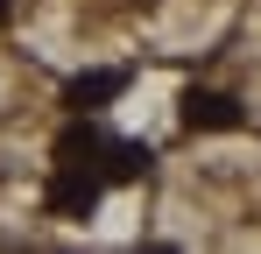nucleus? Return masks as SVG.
Here are the masks:
<instances>
[{
	"label": "nucleus",
	"mask_w": 261,
	"mask_h": 254,
	"mask_svg": "<svg viewBox=\"0 0 261 254\" xmlns=\"http://www.w3.org/2000/svg\"><path fill=\"white\" fill-rule=\"evenodd\" d=\"M106 184H134V176H148V148L141 141H106Z\"/></svg>",
	"instance_id": "obj_4"
},
{
	"label": "nucleus",
	"mask_w": 261,
	"mask_h": 254,
	"mask_svg": "<svg viewBox=\"0 0 261 254\" xmlns=\"http://www.w3.org/2000/svg\"><path fill=\"white\" fill-rule=\"evenodd\" d=\"M120 92H127V71H85V78L64 85V106H71V113H99V106L120 99Z\"/></svg>",
	"instance_id": "obj_3"
},
{
	"label": "nucleus",
	"mask_w": 261,
	"mask_h": 254,
	"mask_svg": "<svg viewBox=\"0 0 261 254\" xmlns=\"http://www.w3.org/2000/svg\"><path fill=\"white\" fill-rule=\"evenodd\" d=\"M184 127L198 134H226V127H247V106L233 99V92H184Z\"/></svg>",
	"instance_id": "obj_2"
},
{
	"label": "nucleus",
	"mask_w": 261,
	"mask_h": 254,
	"mask_svg": "<svg viewBox=\"0 0 261 254\" xmlns=\"http://www.w3.org/2000/svg\"><path fill=\"white\" fill-rule=\"evenodd\" d=\"M7 14H14V0H0V21H7Z\"/></svg>",
	"instance_id": "obj_5"
},
{
	"label": "nucleus",
	"mask_w": 261,
	"mask_h": 254,
	"mask_svg": "<svg viewBox=\"0 0 261 254\" xmlns=\"http://www.w3.org/2000/svg\"><path fill=\"white\" fill-rule=\"evenodd\" d=\"M106 134L78 113V120L57 134V184H49V212H64V219H85L99 205V184H106Z\"/></svg>",
	"instance_id": "obj_1"
}]
</instances>
